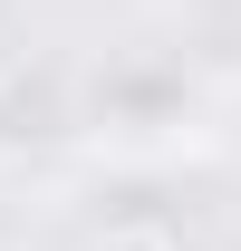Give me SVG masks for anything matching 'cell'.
<instances>
[{
    "label": "cell",
    "mask_w": 241,
    "mask_h": 251,
    "mask_svg": "<svg viewBox=\"0 0 241 251\" xmlns=\"http://www.w3.org/2000/svg\"><path fill=\"white\" fill-rule=\"evenodd\" d=\"M87 251H183V242L164 232V222H106V232H96Z\"/></svg>",
    "instance_id": "6da1fadb"
}]
</instances>
